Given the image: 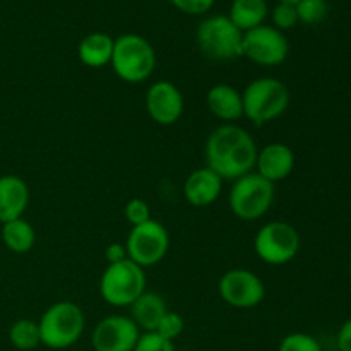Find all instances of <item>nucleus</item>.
I'll return each mask as SVG.
<instances>
[{
    "label": "nucleus",
    "mask_w": 351,
    "mask_h": 351,
    "mask_svg": "<svg viewBox=\"0 0 351 351\" xmlns=\"http://www.w3.org/2000/svg\"><path fill=\"white\" fill-rule=\"evenodd\" d=\"M257 144L249 130L237 123H223L209 134L206 141V167L223 180H237L254 171Z\"/></svg>",
    "instance_id": "nucleus-1"
},
{
    "label": "nucleus",
    "mask_w": 351,
    "mask_h": 351,
    "mask_svg": "<svg viewBox=\"0 0 351 351\" xmlns=\"http://www.w3.org/2000/svg\"><path fill=\"white\" fill-rule=\"evenodd\" d=\"M243 117L261 127L280 119L290 105L287 84L276 77H257L242 91Z\"/></svg>",
    "instance_id": "nucleus-2"
},
{
    "label": "nucleus",
    "mask_w": 351,
    "mask_h": 351,
    "mask_svg": "<svg viewBox=\"0 0 351 351\" xmlns=\"http://www.w3.org/2000/svg\"><path fill=\"white\" fill-rule=\"evenodd\" d=\"M38 328H40L41 345L50 350L71 348L84 332V312L74 302H55L43 312Z\"/></svg>",
    "instance_id": "nucleus-3"
},
{
    "label": "nucleus",
    "mask_w": 351,
    "mask_h": 351,
    "mask_svg": "<svg viewBox=\"0 0 351 351\" xmlns=\"http://www.w3.org/2000/svg\"><path fill=\"white\" fill-rule=\"evenodd\" d=\"M110 65L119 79L129 84H141L153 75L156 51L144 36L132 33L122 34L113 45Z\"/></svg>",
    "instance_id": "nucleus-4"
},
{
    "label": "nucleus",
    "mask_w": 351,
    "mask_h": 351,
    "mask_svg": "<svg viewBox=\"0 0 351 351\" xmlns=\"http://www.w3.org/2000/svg\"><path fill=\"white\" fill-rule=\"evenodd\" d=\"M146 291V273L130 259L108 264L99 278V295L112 307H130Z\"/></svg>",
    "instance_id": "nucleus-5"
},
{
    "label": "nucleus",
    "mask_w": 351,
    "mask_h": 351,
    "mask_svg": "<svg viewBox=\"0 0 351 351\" xmlns=\"http://www.w3.org/2000/svg\"><path fill=\"white\" fill-rule=\"evenodd\" d=\"M274 184L267 182L256 171L233 180L228 204L233 215L242 221H257L267 215L274 202Z\"/></svg>",
    "instance_id": "nucleus-6"
},
{
    "label": "nucleus",
    "mask_w": 351,
    "mask_h": 351,
    "mask_svg": "<svg viewBox=\"0 0 351 351\" xmlns=\"http://www.w3.org/2000/svg\"><path fill=\"white\" fill-rule=\"evenodd\" d=\"M195 41L201 53L209 60L230 62L242 57L243 33L228 16H211L202 21Z\"/></svg>",
    "instance_id": "nucleus-7"
},
{
    "label": "nucleus",
    "mask_w": 351,
    "mask_h": 351,
    "mask_svg": "<svg viewBox=\"0 0 351 351\" xmlns=\"http://www.w3.org/2000/svg\"><path fill=\"white\" fill-rule=\"evenodd\" d=\"M254 250L263 263L269 266H285L300 252V233L287 221H269L256 233Z\"/></svg>",
    "instance_id": "nucleus-8"
},
{
    "label": "nucleus",
    "mask_w": 351,
    "mask_h": 351,
    "mask_svg": "<svg viewBox=\"0 0 351 351\" xmlns=\"http://www.w3.org/2000/svg\"><path fill=\"white\" fill-rule=\"evenodd\" d=\"M127 257L137 266L153 267L165 259L170 249V233L160 221L151 218L143 225L132 226L125 240Z\"/></svg>",
    "instance_id": "nucleus-9"
},
{
    "label": "nucleus",
    "mask_w": 351,
    "mask_h": 351,
    "mask_svg": "<svg viewBox=\"0 0 351 351\" xmlns=\"http://www.w3.org/2000/svg\"><path fill=\"white\" fill-rule=\"evenodd\" d=\"M290 45L283 31L274 26H257L243 33L242 57L263 67H276L288 58Z\"/></svg>",
    "instance_id": "nucleus-10"
},
{
    "label": "nucleus",
    "mask_w": 351,
    "mask_h": 351,
    "mask_svg": "<svg viewBox=\"0 0 351 351\" xmlns=\"http://www.w3.org/2000/svg\"><path fill=\"white\" fill-rule=\"evenodd\" d=\"M218 293L233 308H254L266 298V287L254 271L235 267L219 278Z\"/></svg>",
    "instance_id": "nucleus-11"
},
{
    "label": "nucleus",
    "mask_w": 351,
    "mask_h": 351,
    "mask_svg": "<svg viewBox=\"0 0 351 351\" xmlns=\"http://www.w3.org/2000/svg\"><path fill=\"white\" fill-rule=\"evenodd\" d=\"M141 329L127 315H108L93 329L91 346L95 351H134Z\"/></svg>",
    "instance_id": "nucleus-12"
},
{
    "label": "nucleus",
    "mask_w": 351,
    "mask_h": 351,
    "mask_svg": "<svg viewBox=\"0 0 351 351\" xmlns=\"http://www.w3.org/2000/svg\"><path fill=\"white\" fill-rule=\"evenodd\" d=\"M184 95L170 81H156L147 88L146 112L158 125H173L184 113Z\"/></svg>",
    "instance_id": "nucleus-13"
},
{
    "label": "nucleus",
    "mask_w": 351,
    "mask_h": 351,
    "mask_svg": "<svg viewBox=\"0 0 351 351\" xmlns=\"http://www.w3.org/2000/svg\"><path fill=\"white\" fill-rule=\"evenodd\" d=\"M256 173L276 185L287 180L295 168V153L288 144L271 143L257 151Z\"/></svg>",
    "instance_id": "nucleus-14"
},
{
    "label": "nucleus",
    "mask_w": 351,
    "mask_h": 351,
    "mask_svg": "<svg viewBox=\"0 0 351 351\" xmlns=\"http://www.w3.org/2000/svg\"><path fill=\"white\" fill-rule=\"evenodd\" d=\"M223 182L225 180L211 168H197L184 182L185 201L192 208H209L221 195Z\"/></svg>",
    "instance_id": "nucleus-15"
},
{
    "label": "nucleus",
    "mask_w": 351,
    "mask_h": 351,
    "mask_svg": "<svg viewBox=\"0 0 351 351\" xmlns=\"http://www.w3.org/2000/svg\"><path fill=\"white\" fill-rule=\"evenodd\" d=\"M29 204V187L17 175L0 177V223L23 218Z\"/></svg>",
    "instance_id": "nucleus-16"
},
{
    "label": "nucleus",
    "mask_w": 351,
    "mask_h": 351,
    "mask_svg": "<svg viewBox=\"0 0 351 351\" xmlns=\"http://www.w3.org/2000/svg\"><path fill=\"white\" fill-rule=\"evenodd\" d=\"M206 105L213 117L225 123H233L243 117L242 91L225 82L215 84L209 89L206 95Z\"/></svg>",
    "instance_id": "nucleus-17"
},
{
    "label": "nucleus",
    "mask_w": 351,
    "mask_h": 351,
    "mask_svg": "<svg viewBox=\"0 0 351 351\" xmlns=\"http://www.w3.org/2000/svg\"><path fill=\"white\" fill-rule=\"evenodd\" d=\"M130 319L136 322L139 329L144 332L156 331L158 324L168 312L167 302L156 291H144L132 305H130Z\"/></svg>",
    "instance_id": "nucleus-18"
},
{
    "label": "nucleus",
    "mask_w": 351,
    "mask_h": 351,
    "mask_svg": "<svg viewBox=\"0 0 351 351\" xmlns=\"http://www.w3.org/2000/svg\"><path fill=\"white\" fill-rule=\"evenodd\" d=\"M113 40L106 33H91L81 40L77 47L79 60L93 69H101L110 64L113 55Z\"/></svg>",
    "instance_id": "nucleus-19"
},
{
    "label": "nucleus",
    "mask_w": 351,
    "mask_h": 351,
    "mask_svg": "<svg viewBox=\"0 0 351 351\" xmlns=\"http://www.w3.org/2000/svg\"><path fill=\"white\" fill-rule=\"evenodd\" d=\"M228 17L242 33L263 26L267 17L266 0H233Z\"/></svg>",
    "instance_id": "nucleus-20"
},
{
    "label": "nucleus",
    "mask_w": 351,
    "mask_h": 351,
    "mask_svg": "<svg viewBox=\"0 0 351 351\" xmlns=\"http://www.w3.org/2000/svg\"><path fill=\"white\" fill-rule=\"evenodd\" d=\"M2 240L3 245L14 254H26L36 243V232L33 225L24 218L12 219L2 225Z\"/></svg>",
    "instance_id": "nucleus-21"
},
{
    "label": "nucleus",
    "mask_w": 351,
    "mask_h": 351,
    "mask_svg": "<svg viewBox=\"0 0 351 351\" xmlns=\"http://www.w3.org/2000/svg\"><path fill=\"white\" fill-rule=\"evenodd\" d=\"M9 341L14 348L21 351H31L41 345L40 328L36 321L31 319H19L9 329Z\"/></svg>",
    "instance_id": "nucleus-22"
},
{
    "label": "nucleus",
    "mask_w": 351,
    "mask_h": 351,
    "mask_svg": "<svg viewBox=\"0 0 351 351\" xmlns=\"http://www.w3.org/2000/svg\"><path fill=\"white\" fill-rule=\"evenodd\" d=\"M300 23L319 24L328 16V2L326 0H300L295 5Z\"/></svg>",
    "instance_id": "nucleus-23"
},
{
    "label": "nucleus",
    "mask_w": 351,
    "mask_h": 351,
    "mask_svg": "<svg viewBox=\"0 0 351 351\" xmlns=\"http://www.w3.org/2000/svg\"><path fill=\"white\" fill-rule=\"evenodd\" d=\"M278 351H324L317 338L307 332H290L281 339Z\"/></svg>",
    "instance_id": "nucleus-24"
},
{
    "label": "nucleus",
    "mask_w": 351,
    "mask_h": 351,
    "mask_svg": "<svg viewBox=\"0 0 351 351\" xmlns=\"http://www.w3.org/2000/svg\"><path fill=\"white\" fill-rule=\"evenodd\" d=\"M184 329H185L184 317H182L178 312L168 311L167 314L163 315V319L160 321V324H158L156 331L154 332H158L161 338L168 339V341H175V339L184 332Z\"/></svg>",
    "instance_id": "nucleus-25"
},
{
    "label": "nucleus",
    "mask_w": 351,
    "mask_h": 351,
    "mask_svg": "<svg viewBox=\"0 0 351 351\" xmlns=\"http://www.w3.org/2000/svg\"><path fill=\"white\" fill-rule=\"evenodd\" d=\"M123 213H125V219L132 226L143 225V223L149 221L151 219L149 206H147V202L141 197L130 199V201L125 204Z\"/></svg>",
    "instance_id": "nucleus-26"
},
{
    "label": "nucleus",
    "mask_w": 351,
    "mask_h": 351,
    "mask_svg": "<svg viewBox=\"0 0 351 351\" xmlns=\"http://www.w3.org/2000/svg\"><path fill=\"white\" fill-rule=\"evenodd\" d=\"M273 23L274 27L280 31L291 29L298 23L297 9L291 3H278L273 9Z\"/></svg>",
    "instance_id": "nucleus-27"
},
{
    "label": "nucleus",
    "mask_w": 351,
    "mask_h": 351,
    "mask_svg": "<svg viewBox=\"0 0 351 351\" xmlns=\"http://www.w3.org/2000/svg\"><path fill=\"white\" fill-rule=\"evenodd\" d=\"M134 351H177L175 350L173 341H168V339L161 338L158 332H144L139 336V341H137Z\"/></svg>",
    "instance_id": "nucleus-28"
},
{
    "label": "nucleus",
    "mask_w": 351,
    "mask_h": 351,
    "mask_svg": "<svg viewBox=\"0 0 351 351\" xmlns=\"http://www.w3.org/2000/svg\"><path fill=\"white\" fill-rule=\"evenodd\" d=\"M170 2L182 12L199 16V14L208 12L213 3H215V0H170Z\"/></svg>",
    "instance_id": "nucleus-29"
},
{
    "label": "nucleus",
    "mask_w": 351,
    "mask_h": 351,
    "mask_svg": "<svg viewBox=\"0 0 351 351\" xmlns=\"http://www.w3.org/2000/svg\"><path fill=\"white\" fill-rule=\"evenodd\" d=\"M336 345H338V351H351V317L346 319L339 328Z\"/></svg>",
    "instance_id": "nucleus-30"
},
{
    "label": "nucleus",
    "mask_w": 351,
    "mask_h": 351,
    "mask_svg": "<svg viewBox=\"0 0 351 351\" xmlns=\"http://www.w3.org/2000/svg\"><path fill=\"white\" fill-rule=\"evenodd\" d=\"M105 257L108 261V264L113 263H120L123 259H129L127 257V249H125V243H110L105 250Z\"/></svg>",
    "instance_id": "nucleus-31"
},
{
    "label": "nucleus",
    "mask_w": 351,
    "mask_h": 351,
    "mask_svg": "<svg viewBox=\"0 0 351 351\" xmlns=\"http://www.w3.org/2000/svg\"><path fill=\"white\" fill-rule=\"evenodd\" d=\"M278 2H280V3H291V5H297V3L300 2V0H278Z\"/></svg>",
    "instance_id": "nucleus-32"
},
{
    "label": "nucleus",
    "mask_w": 351,
    "mask_h": 351,
    "mask_svg": "<svg viewBox=\"0 0 351 351\" xmlns=\"http://www.w3.org/2000/svg\"><path fill=\"white\" fill-rule=\"evenodd\" d=\"M350 280H351V263H350Z\"/></svg>",
    "instance_id": "nucleus-33"
},
{
    "label": "nucleus",
    "mask_w": 351,
    "mask_h": 351,
    "mask_svg": "<svg viewBox=\"0 0 351 351\" xmlns=\"http://www.w3.org/2000/svg\"><path fill=\"white\" fill-rule=\"evenodd\" d=\"M335 351H338V350H335Z\"/></svg>",
    "instance_id": "nucleus-34"
}]
</instances>
